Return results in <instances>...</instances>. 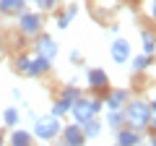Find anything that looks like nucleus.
Masks as SVG:
<instances>
[{"label":"nucleus","instance_id":"1a4fd4ad","mask_svg":"<svg viewBox=\"0 0 156 146\" xmlns=\"http://www.w3.org/2000/svg\"><path fill=\"white\" fill-rule=\"evenodd\" d=\"M86 86L91 91H107L109 89V73L104 68H89L86 71Z\"/></svg>","mask_w":156,"mask_h":146},{"label":"nucleus","instance_id":"f8f14e48","mask_svg":"<svg viewBox=\"0 0 156 146\" xmlns=\"http://www.w3.org/2000/svg\"><path fill=\"white\" fill-rule=\"evenodd\" d=\"M50 71H52V60L34 52V55H31V65H29V73H26V76H29V78H39V76H47Z\"/></svg>","mask_w":156,"mask_h":146},{"label":"nucleus","instance_id":"dca6fc26","mask_svg":"<svg viewBox=\"0 0 156 146\" xmlns=\"http://www.w3.org/2000/svg\"><path fill=\"white\" fill-rule=\"evenodd\" d=\"M140 52L156 57V34L151 29H140Z\"/></svg>","mask_w":156,"mask_h":146},{"label":"nucleus","instance_id":"6ab92c4d","mask_svg":"<svg viewBox=\"0 0 156 146\" xmlns=\"http://www.w3.org/2000/svg\"><path fill=\"white\" fill-rule=\"evenodd\" d=\"M26 3L29 0H0V13L3 16H16L26 8Z\"/></svg>","mask_w":156,"mask_h":146},{"label":"nucleus","instance_id":"f257e3e1","mask_svg":"<svg viewBox=\"0 0 156 146\" xmlns=\"http://www.w3.org/2000/svg\"><path fill=\"white\" fill-rule=\"evenodd\" d=\"M122 112H125V125L146 133L151 118H154V107H151V99H146V97H130L125 102Z\"/></svg>","mask_w":156,"mask_h":146},{"label":"nucleus","instance_id":"0eeeda50","mask_svg":"<svg viewBox=\"0 0 156 146\" xmlns=\"http://www.w3.org/2000/svg\"><path fill=\"white\" fill-rule=\"evenodd\" d=\"M60 141L65 146H83V144H89V138H86V133H83V125L81 123H65L62 125V130H60Z\"/></svg>","mask_w":156,"mask_h":146},{"label":"nucleus","instance_id":"9b49d317","mask_svg":"<svg viewBox=\"0 0 156 146\" xmlns=\"http://www.w3.org/2000/svg\"><path fill=\"white\" fill-rule=\"evenodd\" d=\"M115 141L120 146H138V144H143V133L130 128V125H122L120 130H115Z\"/></svg>","mask_w":156,"mask_h":146},{"label":"nucleus","instance_id":"bb28decb","mask_svg":"<svg viewBox=\"0 0 156 146\" xmlns=\"http://www.w3.org/2000/svg\"><path fill=\"white\" fill-rule=\"evenodd\" d=\"M11 94H13V99H16V102H21V107H23V104H26V97H23V94H21V89H13V91H11Z\"/></svg>","mask_w":156,"mask_h":146},{"label":"nucleus","instance_id":"2eb2a0df","mask_svg":"<svg viewBox=\"0 0 156 146\" xmlns=\"http://www.w3.org/2000/svg\"><path fill=\"white\" fill-rule=\"evenodd\" d=\"M83 133H86V138H89V141H96L101 133H104V120H101V118L86 120V123H83Z\"/></svg>","mask_w":156,"mask_h":146},{"label":"nucleus","instance_id":"b1692460","mask_svg":"<svg viewBox=\"0 0 156 146\" xmlns=\"http://www.w3.org/2000/svg\"><path fill=\"white\" fill-rule=\"evenodd\" d=\"M50 112L55 115V118H60V120H65V118H68V110H65L62 104H57V102H52V110H50Z\"/></svg>","mask_w":156,"mask_h":146},{"label":"nucleus","instance_id":"a211bd4d","mask_svg":"<svg viewBox=\"0 0 156 146\" xmlns=\"http://www.w3.org/2000/svg\"><path fill=\"white\" fill-rule=\"evenodd\" d=\"M21 123V110L18 107H5L3 110V115H0V125H5V128H16V125Z\"/></svg>","mask_w":156,"mask_h":146},{"label":"nucleus","instance_id":"f3484780","mask_svg":"<svg viewBox=\"0 0 156 146\" xmlns=\"http://www.w3.org/2000/svg\"><path fill=\"white\" fill-rule=\"evenodd\" d=\"M122 125H125V112H122V110H107V115H104V128L120 130Z\"/></svg>","mask_w":156,"mask_h":146},{"label":"nucleus","instance_id":"7c9ffc66","mask_svg":"<svg viewBox=\"0 0 156 146\" xmlns=\"http://www.w3.org/2000/svg\"><path fill=\"white\" fill-rule=\"evenodd\" d=\"M3 50H5V47H3V42H0V57H3Z\"/></svg>","mask_w":156,"mask_h":146},{"label":"nucleus","instance_id":"4be33fe9","mask_svg":"<svg viewBox=\"0 0 156 146\" xmlns=\"http://www.w3.org/2000/svg\"><path fill=\"white\" fill-rule=\"evenodd\" d=\"M70 24H73V18L68 16V13H60V16L55 18V26L60 29V31H68V29H70Z\"/></svg>","mask_w":156,"mask_h":146},{"label":"nucleus","instance_id":"7ed1b4c3","mask_svg":"<svg viewBox=\"0 0 156 146\" xmlns=\"http://www.w3.org/2000/svg\"><path fill=\"white\" fill-rule=\"evenodd\" d=\"M60 130H62V120L55 118V115H39L34 118V125H31V133L37 141H55L60 138Z\"/></svg>","mask_w":156,"mask_h":146},{"label":"nucleus","instance_id":"aec40b11","mask_svg":"<svg viewBox=\"0 0 156 146\" xmlns=\"http://www.w3.org/2000/svg\"><path fill=\"white\" fill-rule=\"evenodd\" d=\"M29 65H31V55H26V52H23V55H16L13 68H16L18 73H23V76H26V73H29Z\"/></svg>","mask_w":156,"mask_h":146},{"label":"nucleus","instance_id":"39448f33","mask_svg":"<svg viewBox=\"0 0 156 146\" xmlns=\"http://www.w3.org/2000/svg\"><path fill=\"white\" fill-rule=\"evenodd\" d=\"M109 57L115 65H128L130 57H133V47H130V39L125 37H115L109 42Z\"/></svg>","mask_w":156,"mask_h":146},{"label":"nucleus","instance_id":"6e6552de","mask_svg":"<svg viewBox=\"0 0 156 146\" xmlns=\"http://www.w3.org/2000/svg\"><path fill=\"white\" fill-rule=\"evenodd\" d=\"M130 97H133V89L130 86H115V89L109 86L107 94H104V107L107 110H122Z\"/></svg>","mask_w":156,"mask_h":146},{"label":"nucleus","instance_id":"4468645a","mask_svg":"<svg viewBox=\"0 0 156 146\" xmlns=\"http://www.w3.org/2000/svg\"><path fill=\"white\" fill-rule=\"evenodd\" d=\"M130 71L133 73H146L151 65H154V55H146V52H138V55H133L130 57Z\"/></svg>","mask_w":156,"mask_h":146},{"label":"nucleus","instance_id":"5701e85b","mask_svg":"<svg viewBox=\"0 0 156 146\" xmlns=\"http://www.w3.org/2000/svg\"><path fill=\"white\" fill-rule=\"evenodd\" d=\"M68 60H70L73 65H83V63H86V57H83V52H81V50L76 47V50H70V52H68Z\"/></svg>","mask_w":156,"mask_h":146},{"label":"nucleus","instance_id":"cd10ccee","mask_svg":"<svg viewBox=\"0 0 156 146\" xmlns=\"http://www.w3.org/2000/svg\"><path fill=\"white\" fill-rule=\"evenodd\" d=\"M148 130H151V133H156V112H154V118H151V123H148Z\"/></svg>","mask_w":156,"mask_h":146},{"label":"nucleus","instance_id":"9d476101","mask_svg":"<svg viewBox=\"0 0 156 146\" xmlns=\"http://www.w3.org/2000/svg\"><path fill=\"white\" fill-rule=\"evenodd\" d=\"M81 94H83V91L76 86V78H73L70 84H65V86L60 89V94H57V99H55V102H57V104H62V107L68 110V115H70V107L76 104V99H78Z\"/></svg>","mask_w":156,"mask_h":146},{"label":"nucleus","instance_id":"2f4dec72","mask_svg":"<svg viewBox=\"0 0 156 146\" xmlns=\"http://www.w3.org/2000/svg\"><path fill=\"white\" fill-rule=\"evenodd\" d=\"M0 144H3V133H0Z\"/></svg>","mask_w":156,"mask_h":146},{"label":"nucleus","instance_id":"423d86ee","mask_svg":"<svg viewBox=\"0 0 156 146\" xmlns=\"http://www.w3.org/2000/svg\"><path fill=\"white\" fill-rule=\"evenodd\" d=\"M34 52L42 57H50V60H55L57 55H60V45H57V39L52 37V34H44L39 31L37 39H34Z\"/></svg>","mask_w":156,"mask_h":146},{"label":"nucleus","instance_id":"c85d7f7f","mask_svg":"<svg viewBox=\"0 0 156 146\" xmlns=\"http://www.w3.org/2000/svg\"><path fill=\"white\" fill-rule=\"evenodd\" d=\"M151 146H156V133H151Z\"/></svg>","mask_w":156,"mask_h":146},{"label":"nucleus","instance_id":"a878e982","mask_svg":"<svg viewBox=\"0 0 156 146\" xmlns=\"http://www.w3.org/2000/svg\"><path fill=\"white\" fill-rule=\"evenodd\" d=\"M148 18L156 24V0H148Z\"/></svg>","mask_w":156,"mask_h":146},{"label":"nucleus","instance_id":"ddd939ff","mask_svg":"<svg viewBox=\"0 0 156 146\" xmlns=\"http://www.w3.org/2000/svg\"><path fill=\"white\" fill-rule=\"evenodd\" d=\"M34 133L31 130H23V128H11V136H8V144H13V146H31L34 144Z\"/></svg>","mask_w":156,"mask_h":146},{"label":"nucleus","instance_id":"473e14b6","mask_svg":"<svg viewBox=\"0 0 156 146\" xmlns=\"http://www.w3.org/2000/svg\"><path fill=\"white\" fill-rule=\"evenodd\" d=\"M31 3H34V0H31Z\"/></svg>","mask_w":156,"mask_h":146},{"label":"nucleus","instance_id":"f03ea898","mask_svg":"<svg viewBox=\"0 0 156 146\" xmlns=\"http://www.w3.org/2000/svg\"><path fill=\"white\" fill-rule=\"evenodd\" d=\"M101 110H104V99L101 97H89V94H81L76 99V104L70 107V118L76 120V123L83 125L86 120L91 118H99Z\"/></svg>","mask_w":156,"mask_h":146},{"label":"nucleus","instance_id":"20e7f679","mask_svg":"<svg viewBox=\"0 0 156 146\" xmlns=\"http://www.w3.org/2000/svg\"><path fill=\"white\" fill-rule=\"evenodd\" d=\"M42 16H44L42 11H29V8H23L21 13H16L18 34H23V37H37L42 31V26H44V18Z\"/></svg>","mask_w":156,"mask_h":146},{"label":"nucleus","instance_id":"393cba45","mask_svg":"<svg viewBox=\"0 0 156 146\" xmlns=\"http://www.w3.org/2000/svg\"><path fill=\"white\" fill-rule=\"evenodd\" d=\"M78 11H81V5H78V3H68V5H65V13H68L70 18H76Z\"/></svg>","mask_w":156,"mask_h":146},{"label":"nucleus","instance_id":"412c9836","mask_svg":"<svg viewBox=\"0 0 156 146\" xmlns=\"http://www.w3.org/2000/svg\"><path fill=\"white\" fill-rule=\"evenodd\" d=\"M34 5H37V11H42V13H52V11H57L60 0H34Z\"/></svg>","mask_w":156,"mask_h":146},{"label":"nucleus","instance_id":"c756f323","mask_svg":"<svg viewBox=\"0 0 156 146\" xmlns=\"http://www.w3.org/2000/svg\"><path fill=\"white\" fill-rule=\"evenodd\" d=\"M151 107H154V112H156V97H154V99H151Z\"/></svg>","mask_w":156,"mask_h":146}]
</instances>
